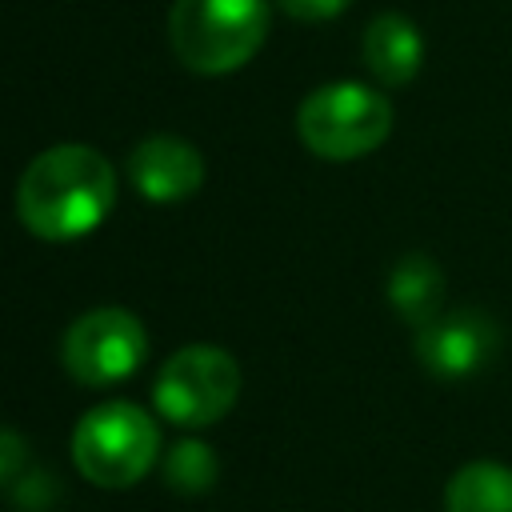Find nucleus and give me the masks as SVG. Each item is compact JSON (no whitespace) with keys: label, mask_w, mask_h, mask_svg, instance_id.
I'll list each match as a JSON object with an SVG mask.
<instances>
[{"label":"nucleus","mask_w":512,"mask_h":512,"mask_svg":"<svg viewBox=\"0 0 512 512\" xmlns=\"http://www.w3.org/2000/svg\"><path fill=\"white\" fill-rule=\"evenodd\" d=\"M116 204V168L88 144L40 152L16 184V216L40 240H80L96 232Z\"/></svg>","instance_id":"1"},{"label":"nucleus","mask_w":512,"mask_h":512,"mask_svg":"<svg viewBox=\"0 0 512 512\" xmlns=\"http://www.w3.org/2000/svg\"><path fill=\"white\" fill-rule=\"evenodd\" d=\"M168 36L184 68L200 76L236 72L268 36V0H176Z\"/></svg>","instance_id":"2"},{"label":"nucleus","mask_w":512,"mask_h":512,"mask_svg":"<svg viewBox=\"0 0 512 512\" xmlns=\"http://www.w3.org/2000/svg\"><path fill=\"white\" fill-rule=\"evenodd\" d=\"M160 460L156 420L128 400L88 408L72 432V464L100 488H132Z\"/></svg>","instance_id":"3"},{"label":"nucleus","mask_w":512,"mask_h":512,"mask_svg":"<svg viewBox=\"0 0 512 512\" xmlns=\"http://www.w3.org/2000/svg\"><path fill=\"white\" fill-rule=\"evenodd\" d=\"M296 132L304 148L320 160H356L388 140L392 104L368 84L336 80L304 96L296 112Z\"/></svg>","instance_id":"4"},{"label":"nucleus","mask_w":512,"mask_h":512,"mask_svg":"<svg viewBox=\"0 0 512 512\" xmlns=\"http://www.w3.org/2000/svg\"><path fill=\"white\" fill-rule=\"evenodd\" d=\"M240 396V364L232 352L216 344H184L176 348L156 376L152 400L160 416L180 428H208L232 412Z\"/></svg>","instance_id":"5"},{"label":"nucleus","mask_w":512,"mask_h":512,"mask_svg":"<svg viewBox=\"0 0 512 512\" xmlns=\"http://www.w3.org/2000/svg\"><path fill=\"white\" fill-rule=\"evenodd\" d=\"M148 356V332L128 308H92L76 316L60 340L64 372L84 388H112L128 380Z\"/></svg>","instance_id":"6"},{"label":"nucleus","mask_w":512,"mask_h":512,"mask_svg":"<svg viewBox=\"0 0 512 512\" xmlns=\"http://www.w3.org/2000/svg\"><path fill=\"white\" fill-rule=\"evenodd\" d=\"M496 348H500V328L480 308L440 312L436 320L416 328V356L444 384L476 376L496 356Z\"/></svg>","instance_id":"7"},{"label":"nucleus","mask_w":512,"mask_h":512,"mask_svg":"<svg viewBox=\"0 0 512 512\" xmlns=\"http://www.w3.org/2000/svg\"><path fill=\"white\" fill-rule=\"evenodd\" d=\"M132 188L152 204H176L200 192L204 156L180 136H144L128 156Z\"/></svg>","instance_id":"8"},{"label":"nucleus","mask_w":512,"mask_h":512,"mask_svg":"<svg viewBox=\"0 0 512 512\" xmlns=\"http://www.w3.org/2000/svg\"><path fill=\"white\" fill-rule=\"evenodd\" d=\"M364 64L388 88H404L408 80H416L424 64V40L416 24L400 12L372 16V24L364 28Z\"/></svg>","instance_id":"9"},{"label":"nucleus","mask_w":512,"mask_h":512,"mask_svg":"<svg viewBox=\"0 0 512 512\" xmlns=\"http://www.w3.org/2000/svg\"><path fill=\"white\" fill-rule=\"evenodd\" d=\"M388 300L392 308L408 320V324H428L440 316V300H444V272L432 256L424 252H408L392 264L388 272Z\"/></svg>","instance_id":"10"},{"label":"nucleus","mask_w":512,"mask_h":512,"mask_svg":"<svg viewBox=\"0 0 512 512\" xmlns=\"http://www.w3.org/2000/svg\"><path fill=\"white\" fill-rule=\"evenodd\" d=\"M448 512H512V468L496 460H472L452 472L444 488Z\"/></svg>","instance_id":"11"},{"label":"nucleus","mask_w":512,"mask_h":512,"mask_svg":"<svg viewBox=\"0 0 512 512\" xmlns=\"http://www.w3.org/2000/svg\"><path fill=\"white\" fill-rule=\"evenodd\" d=\"M164 480L168 488L184 492V496H200L212 488L216 480V456L204 440H180L168 448L164 456Z\"/></svg>","instance_id":"12"},{"label":"nucleus","mask_w":512,"mask_h":512,"mask_svg":"<svg viewBox=\"0 0 512 512\" xmlns=\"http://www.w3.org/2000/svg\"><path fill=\"white\" fill-rule=\"evenodd\" d=\"M276 4H280L288 16L316 24V20H332V16H340L352 0H276Z\"/></svg>","instance_id":"13"},{"label":"nucleus","mask_w":512,"mask_h":512,"mask_svg":"<svg viewBox=\"0 0 512 512\" xmlns=\"http://www.w3.org/2000/svg\"><path fill=\"white\" fill-rule=\"evenodd\" d=\"M24 464V440L12 428H0V484L12 480Z\"/></svg>","instance_id":"14"}]
</instances>
